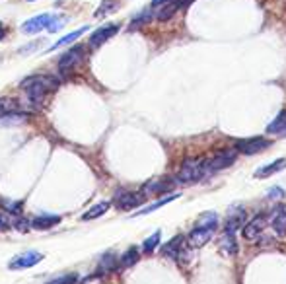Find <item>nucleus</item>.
Instances as JSON below:
<instances>
[{
    "mask_svg": "<svg viewBox=\"0 0 286 284\" xmlns=\"http://www.w3.org/2000/svg\"><path fill=\"white\" fill-rule=\"evenodd\" d=\"M284 167H286V158H278V160H275L273 164L259 167V169L255 171V177L257 179H265V177L275 176V173H278V171H282Z\"/></svg>",
    "mask_w": 286,
    "mask_h": 284,
    "instance_id": "nucleus-14",
    "label": "nucleus"
},
{
    "mask_svg": "<svg viewBox=\"0 0 286 284\" xmlns=\"http://www.w3.org/2000/svg\"><path fill=\"white\" fill-rule=\"evenodd\" d=\"M267 133H271V135H286V111L278 113V117L267 127Z\"/></svg>",
    "mask_w": 286,
    "mask_h": 284,
    "instance_id": "nucleus-19",
    "label": "nucleus"
},
{
    "mask_svg": "<svg viewBox=\"0 0 286 284\" xmlns=\"http://www.w3.org/2000/svg\"><path fill=\"white\" fill-rule=\"evenodd\" d=\"M76 282V276L74 274H64V276H59V278H53L47 284H74Z\"/></svg>",
    "mask_w": 286,
    "mask_h": 284,
    "instance_id": "nucleus-31",
    "label": "nucleus"
},
{
    "mask_svg": "<svg viewBox=\"0 0 286 284\" xmlns=\"http://www.w3.org/2000/svg\"><path fill=\"white\" fill-rule=\"evenodd\" d=\"M178 196H179V193L166 196V199H162V201H158V203H154V205H150V206H146V208H142V210H140L138 214H148V212H152V210H156V208H162L164 205H168V203H171V201H175Z\"/></svg>",
    "mask_w": 286,
    "mask_h": 284,
    "instance_id": "nucleus-25",
    "label": "nucleus"
},
{
    "mask_svg": "<svg viewBox=\"0 0 286 284\" xmlns=\"http://www.w3.org/2000/svg\"><path fill=\"white\" fill-rule=\"evenodd\" d=\"M171 189H173V183L169 179H156V181H150L148 185L144 187V193H146V196L150 193L160 195V193H166V191H171Z\"/></svg>",
    "mask_w": 286,
    "mask_h": 284,
    "instance_id": "nucleus-16",
    "label": "nucleus"
},
{
    "mask_svg": "<svg viewBox=\"0 0 286 284\" xmlns=\"http://www.w3.org/2000/svg\"><path fill=\"white\" fill-rule=\"evenodd\" d=\"M146 201V193L140 191V193H133V191H121L117 195V206L123 210H130V208H137Z\"/></svg>",
    "mask_w": 286,
    "mask_h": 284,
    "instance_id": "nucleus-8",
    "label": "nucleus"
},
{
    "mask_svg": "<svg viewBox=\"0 0 286 284\" xmlns=\"http://www.w3.org/2000/svg\"><path fill=\"white\" fill-rule=\"evenodd\" d=\"M236 158H237L236 148H226V150L214 154L208 162H205V176H210V173H214V171H220V169L230 167L236 162Z\"/></svg>",
    "mask_w": 286,
    "mask_h": 284,
    "instance_id": "nucleus-3",
    "label": "nucleus"
},
{
    "mask_svg": "<svg viewBox=\"0 0 286 284\" xmlns=\"http://www.w3.org/2000/svg\"><path fill=\"white\" fill-rule=\"evenodd\" d=\"M244 220H246V210H244V208H237V206H234V208L230 210V214H228L226 222H224V230L237 232V228L244 224Z\"/></svg>",
    "mask_w": 286,
    "mask_h": 284,
    "instance_id": "nucleus-13",
    "label": "nucleus"
},
{
    "mask_svg": "<svg viewBox=\"0 0 286 284\" xmlns=\"http://www.w3.org/2000/svg\"><path fill=\"white\" fill-rule=\"evenodd\" d=\"M271 146V142L263 137H255V138H244V140H237L236 142V150L239 154H246V156H253V154H259L267 148Z\"/></svg>",
    "mask_w": 286,
    "mask_h": 284,
    "instance_id": "nucleus-4",
    "label": "nucleus"
},
{
    "mask_svg": "<svg viewBox=\"0 0 286 284\" xmlns=\"http://www.w3.org/2000/svg\"><path fill=\"white\" fill-rule=\"evenodd\" d=\"M82 59H84V47H80V45H76V47H72V49H69L62 57H60L59 60V69L60 70H69V69H74V67H78L80 62H82Z\"/></svg>",
    "mask_w": 286,
    "mask_h": 284,
    "instance_id": "nucleus-9",
    "label": "nucleus"
},
{
    "mask_svg": "<svg viewBox=\"0 0 286 284\" xmlns=\"http://www.w3.org/2000/svg\"><path fill=\"white\" fill-rule=\"evenodd\" d=\"M60 222V216H51V214H43V216H35L31 220V226L37 228V230H49L51 226H57Z\"/></svg>",
    "mask_w": 286,
    "mask_h": 284,
    "instance_id": "nucleus-17",
    "label": "nucleus"
},
{
    "mask_svg": "<svg viewBox=\"0 0 286 284\" xmlns=\"http://www.w3.org/2000/svg\"><path fill=\"white\" fill-rule=\"evenodd\" d=\"M26 117L24 115H18V117H12V115H6V117L0 119V127H8V125H16V123H24Z\"/></svg>",
    "mask_w": 286,
    "mask_h": 284,
    "instance_id": "nucleus-28",
    "label": "nucleus"
},
{
    "mask_svg": "<svg viewBox=\"0 0 286 284\" xmlns=\"http://www.w3.org/2000/svg\"><path fill=\"white\" fill-rule=\"evenodd\" d=\"M117 31H119L117 24H109V26H103V28L96 30V33H92V35H90V47H94V49L101 47V45H103L107 39H111Z\"/></svg>",
    "mask_w": 286,
    "mask_h": 284,
    "instance_id": "nucleus-10",
    "label": "nucleus"
},
{
    "mask_svg": "<svg viewBox=\"0 0 286 284\" xmlns=\"http://www.w3.org/2000/svg\"><path fill=\"white\" fill-rule=\"evenodd\" d=\"M4 35H6V30H4V28H2V26H0V41L4 39Z\"/></svg>",
    "mask_w": 286,
    "mask_h": 284,
    "instance_id": "nucleus-36",
    "label": "nucleus"
},
{
    "mask_svg": "<svg viewBox=\"0 0 286 284\" xmlns=\"http://www.w3.org/2000/svg\"><path fill=\"white\" fill-rule=\"evenodd\" d=\"M6 222H4V218H2V216H0V230H4V228H6Z\"/></svg>",
    "mask_w": 286,
    "mask_h": 284,
    "instance_id": "nucleus-37",
    "label": "nucleus"
},
{
    "mask_svg": "<svg viewBox=\"0 0 286 284\" xmlns=\"http://www.w3.org/2000/svg\"><path fill=\"white\" fill-rule=\"evenodd\" d=\"M160 239H162V232H154L148 239H144V244H142V251H144V253H152V251L158 247Z\"/></svg>",
    "mask_w": 286,
    "mask_h": 284,
    "instance_id": "nucleus-23",
    "label": "nucleus"
},
{
    "mask_svg": "<svg viewBox=\"0 0 286 284\" xmlns=\"http://www.w3.org/2000/svg\"><path fill=\"white\" fill-rule=\"evenodd\" d=\"M14 107H16V103L12 101V99H0V119L6 117V115H12V113H16L14 111Z\"/></svg>",
    "mask_w": 286,
    "mask_h": 284,
    "instance_id": "nucleus-26",
    "label": "nucleus"
},
{
    "mask_svg": "<svg viewBox=\"0 0 286 284\" xmlns=\"http://www.w3.org/2000/svg\"><path fill=\"white\" fill-rule=\"evenodd\" d=\"M55 88H57V80L49 78V76H30V78H26L21 82V90H26L28 96L33 101L43 99V96L47 92H51V90Z\"/></svg>",
    "mask_w": 286,
    "mask_h": 284,
    "instance_id": "nucleus-1",
    "label": "nucleus"
},
{
    "mask_svg": "<svg viewBox=\"0 0 286 284\" xmlns=\"http://www.w3.org/2000/svg\"><path fill=\"white\" fill-rule=\"evenodd\" d=\"M39 261H43V253L30 249V251H24V253L16 255L10 261V265H8V269H12V271H21V269H30L33 265H37Z\"/></svg>",
    "mask_w": 286,
    "mask_h": 284,
    "instance_id": "nucleus-5",
    "label": "nucleus"
},
{
    "mask_svg": "<svg viewBox=\"0 0 286 284\" xmlns=\"http://www.w3.org/2000/svg\"><path fill=\"white\" fill-rule=\"evenodd\" d=\"M28 2H33V0H28Z\"/></svg>",
    "mask_w": 286,
    "mask_h": 284,
    "instance_id": "nucleus-38",
    "label": "nucleus"
},
{
    "mask_svg": "<svg viewBox=\"0 0 286 284\" xmlns=\"http://www.w3.org/2000/svg\"><path fill=\"white\" fill-rule=\"evenodd\" d=\"M67 24H69V18H67V16H62L60 20H59V18H55V20H53V24L49 26V31H51V33H55V31H59L60 28H64Z\"/></svg>",
    "mask_w": 286,
    "mask_h": 284,
    "instance_id": "nucleus-32",
    "label": "nucleus"
},
{
    "mask_svg": "<svg viewBox=\"0 0 286 284\" xmlns=\"http://www.w3.org/2000/svg\"><path fill=\"white\" fill-rule=\"evenodd\" d=\"M138 261V251H137V247H130L127 253L121 257V267H133V265H137Z\"/></svg>",
    "mask_w": 286,
    "mask_h": 284,
    "instance_id": "nucleus-24",
    "label": "nucleus"
},
{
    "mask_svg": "<svg viewBox=\"0 0 286 284\" xmlns=\"http://www.w3.org/2000/svg\"><path fill=\"white\" fill-rule=\"evenodd\" d=\"M88 31V28L84 26V28H80V30H76V31H72V33H69V35H64L62 39H59L53 47H51L49 51H57V49H60V47H64V45H69V43H72V41H76L82 35V33H86Z\"/></svg>",
    "mask_w": 286,
    "mask_h": 284,
    "instance_id": "nucleus-20",
    "label": "nucleus"
},
{
    "mask_svg": "<svg viewBox=\"0 0 286 284\" xmlns=\"http://www.w3.org/2000/svg\"><path fill=\"white\" fill-rule=\"evenodd\" d=\"M271 226L276 232L278 237H284L286 235V206L284 205H276L271 212Z\"/></svg>",
    "mask_w": 286,
    "mask_h": 284,
    "instance_id": "nucleus-11",
    "label": "nucleus"
},
{
    "mask_svg": "<svg viewBox=\"0 0 286 284\" xmlns=\"http://www.w3.org/2000/svg\"><path fill=\"white\" fill-rule=\"evenodd\" d=\"M4 208H6L8 212H12V214H20L21 203H18V201H4Z\"/></svg>",
    "mask_w": 286,
    "mask_h": 284,
    "instance_id": "nucleus-30",
    "label": "nucleus"
},
{
    "mask_svg": "<svg viewBox=\"0 0 286 284\" xmlns=\"http://www.w3.org/2000/svg\"><path fill=\"white\" fill-rule=\"evenodd\" d=\"M187 2L189 0H171V2H168V4H164L158 12V20H169L175 12H179L183 6H185Z\"/></svg>",
    "mask_w": 286,
    "mask_h": 284,
    "instance_id": "nucleus-15",
    "label": "nucleus"
},
{
    "mask_svg": "<svg viewBox=\"0 0 286 284\" xmlns=\"http://www.w3.org/2000/svg\"><path fill=\"white\" fill-rule=\"evenodd\" d=\"M284 195V191L280 189V187H273V191H269L267 196H271V199H275V196H282Z\"/></svg>",
    "mask_w": 286,
    "mask_h": 284,
    "instance_id": "nucleus-33",
    "label": "nucleus"
},
{
    "mask_svg": "<svg viewBox=\"0 0 286 284\" xmlns=\"http://www.w3.org/2000/svg\"><path fill=\"white\" fill-rule=\"evenodd\" d=\"M53 20H55V16H51V14H39L35 18H30L28 21L21 24V33L31 35V33H37L41 30H49Z\"/></svg>",
    "mask_w": 286,
    "mask_h": 284,
    "instance_id": "nucleus-7",
    "label": "nucleus"
},
{
    "mask_svg": "<svg viewBox=\"0 0 286 284\" xmlns=\"http://www.w3.org/2000/svg\"><path fill=\"white\" fill-rule=\"evenodd\" d=\"M179 251H181V235L173 237L168 245H164V255H168V257H173V259H175L179 255Z\"/></svg>",
    "mask_w": 286,
    "mask_h": 284,
    "instance_id": "nucleus-22",
    "label": "nucleus"
},
{
    "mask_svg": "<svg viewBox=\"0 0 286 284\" xmlns=\"http://www.w3.org/2000/svg\"><path fill=\"white\" fill-rule=\"evenodd\" d=\"M263 228H265V214L253 216V220H249L244 226V237L246 239H257L263 232Z\"/></svg>",
    "mask_w": 286,
    "mask_h": 284,
    "instance_id": "nucleus-12",
    "label": "nucleus"
},
{
    "mask_svg": "<svg viewBox=\"0 0 286 284\" xmlns=\"http://www.w3.org/2000/svg\"><path fill=\"white\" fill-rule=\"evenodd\" d=\"M21 220V218H20ZM20 220H16V226H18V230H21V232H26L28 228H30V224L28 222H20Z\"/></svg>",
    "mask_w": 286,
    "mask_h": 284,
    "instance_id": "nucleus-34",
    "label": "nucleus"
},
{
    "mask_svg": "<svg viewBox=\"0 0 286 284\" xmlns=\"http://www.w3.org/2000/svg\"><path fill=\"white\" fill-rule=\"evenodd\" d=\"M236 232H230V230H224V235H222V242H220V247H222V251H226V253H236L237 251V242L236 237H234Z\"/></svg>",
    "mask_w": 286,
    "mask_h": 284,
    "instance_id": "nucleus-18",
    "label": "nucleus"
},
{
    "mask_svg": "<svg viewBox=\"0 0 286 284\" xmlns=\"http://www.w3.org/2000/svg\"><path fill=\"white\" fill-rule=\"evenodd\" d=\"M205 176V162L199 158H185L179 167L178 181L179 183H195Z\"/></svg>",
    "mask_w": 286,
    "mask_h": 284,
    "instance_id": "nucleus-2",
    "label": "nucleus"
},
{
    "mask_svg": "<svg viewBox=\"0 0 286 284\" xmlns=\"http://www.w3.org/2000/svg\"><path fill=\"white\" fill-rule=\"evenodd\" d=\"M99 267H101V271H111V269L115 267V255L107 253L101 259V265H99Z\"/></svg>",
    "mask_w": 286,
    "mask_h": 284,
    "instance_id": "nucleus-29",
    "label": "nucleus"
},
{
    "mask_svg": "<svg viewBox=\"0 0 286 284\" xmlns=\"http://www.w3.org/2000/svg\"><path fill=\"white\" fill-rule=\"evenodd\" d=\"M216 220H218L216 212H207V214L201 216V220H199V226H216Z\"/></svg>",
    "mask_w": 286,
    "mask_h": 284,
    "instance_id": "nucleus-27",
    "label": "nucleus"
},
{
    "mask_svg": "<svg viewBox=\"0 0 286 284\" xmlns=\"http://www.w3.org/2000/svg\"><path fill=\"white\" fill-rule=\"evenodd\" d=\"M109 210V203H98V205H94L92 208H90L86 214L82 216V220H94V218H99L101 214H105Z\"/></svg>",
    "mask_w": 286,
    "mask_h": 284,
    "instance_id": "nucleus-21",
    "label": "nucleus"
},
{
    "mask_svg": "<svg viewBox=\"0 0 286 284\" xmlns=\"http://www.w3.org/2000/svg\"><path fill=\"white\" fill-rule=\"evenodd\" d=\"M216 226H197L191 234H189V245L193 249H201L210 242V237L214 235Z\"/></svg>",
    "mask_w": 286,
    "mask_h": 284,
    "instance_id": "nucleus-6",
    "label": "nucleus"
},
{
    "mask_svg": "<svg viewBox=\"0 0 286 284\" xmlns=\"http://www.w3.org/2000/svg\"><path fill=\"white\" fill-rule=\"evenodd\" d=\"M168 2H171V0H152V6H164Z\"/></svg>",
    "mask_w": 286,
    "mask_h": 284,
    "instance_id": "nucleus-35",
    "label": "nucleus"
}]
</instances>
